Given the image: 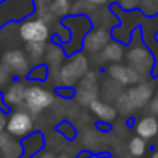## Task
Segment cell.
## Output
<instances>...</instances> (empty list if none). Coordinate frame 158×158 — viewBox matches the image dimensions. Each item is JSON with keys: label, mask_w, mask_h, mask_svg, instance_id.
<instances>
[{"label": "cell", "mask_w": 158, "mask_h": 158, "mask_svg": "<svg viewBox=\"0 0 158 158\" xmlns=\"http://www.w3.org/2000/svg\"><path fill=\"white\" fill-rule=\"evenodd\" d=\"M88 69H89L88 58L83 54L74 52L66 63H63L58 68H54V75L61 86L72 88L85 77Z\"/></svg>", "instance_id": "cell-1"}, {"label": "cell", "mask_w": 158, "mask_h": 158, "mask_svg": "<svg viewBox=\"0 0 158 158\" xmlns=\"http://www.w3.org/2000/svg\"><path fill=\"white\" fill-rule=\"evenodd\" d=\"M34 6V0H3L0 3V25L29 15Z\"/></svg>", "instance_id": "cell-2"}, {"label": "cell", "mask_w": 158, "mask_h": 158, "mask_svg": "<svg viewBox=\"0 0 158 158\" xmlns=\"http://www.w3.org/2000/svg\"><path fill=\"white\" fill-rule=\"evenodd\" d=\"M19 34L25 43H28V42H46L49 39V28L43 19L37 17V19L25 20L20 25Z\"/></svg>", "instance_id": "cell-3"}, {"label": "cell", "mask_w": 158, "mask_h": 158, "mask_svg": "<svg viewBox=\"0 0 158 158\" xmlns=\"http://www.w3.org/2000/svg\"><path fill=\"white\" fill-rule=\"evenodd\" d=\"M54 95L43 89L42 86H29L26 88V95H25V103L26 107L31 114H40L42 110H45L46 107L52 105Z\"/></svg>", "instance_id": "cell-4"}, {"label": "cell", "mask_w": 158, "mask_h": 158, "mask_svg": "<svg viewBox=\"0 0 158 158\" xmlns=\"http://www.w3.org/2000/svg\"><path fill=\"white\" fill-rule=\"evenodd\" d=\"M75 97H77V102L83 106H89L94 100L98 98V81H97L95 72L88 71L85 77L77 83Z\"/></svg>", "instance_id": "cell-5"}, {"label": "cell", "mask_w": 158, "mask_h": 158, "mask_svg": "<svg viewBox=\"0 0 158 158\" xmlns=\"http://www.w3.org/2000/svg\"><path fill=\"white\" fill-rule=\"evenodd\" d=\"M126 58H127L129 66L134 68L141 75H146V74H149L152 71L154 60H155V57H152V54L149 52V49H146L141 45L131 48L127 55H126Z\"/></svg>", "instance_id": "cell-6"}, {"label": "cell", "mask_w": 158, "mask_h": 158, "mask_svg": "<svg viewBox=\"0 0 158 158\" xmlns=\"http://www.w3.org/2000/svg\"><path fill=\"white\" fill-rule=\"evenodd\" d=\"M32 127H34L32 117L23 110L12 112L8 118V123H6L8 132L14 137H26L32 132Z\"/></svg>", "instance_id": "cell-7"}, {"label": "cell", "mask_w": 158, "mask_h": 158, "mask_svg": "<svg viewBox=\"0 0 158 158\" xmlns=\"http://www.w3.org/2000/svg\"><path fill=\"white\" fill-rule=\"evenodd\" d=\"M2 63L9 69V72L15 77H25L29 74L31 68H29V58H26V55L20 49H12L3 55Z\"/></svg>", "instance_id": "cell-8"}, {"label": "cell", "mask_w": 158, "mask_h": 158, "mask_svg": "<svg viewBox=\"0 0 158 158\" xmlns=\"http://www.w3.org/2000/svg\"><path fill=\"white\" fill-rule=\"evenodd\" d=\"M107 74L112 77L114 81L120 83V85H137L143 80V75L140 72H137L134 68L131 66H124V64H110L107 69Z\"/></svg>", "instance_id": "cell-9"}, {"label": "cell", "mask_w": 158, "mask_h": 158, "mask_svg": "<svg viewBox=\"0 0 158 158\" xmlns=\"http://www.w3.org/2000/svg\"><path fill=\"white\" fill-rule=\"evenodd\" d=\"M109 42H110L109 31L106 28H95L85 35L83 46L88 52H98V51H103V48Z\"/></svg>", "instance_id": "cell-10"}, {"label": "cell", "mask_w": 158, "mask_h": 158, "mask_svg": "<svg viewBox=\"0 0 158 158\" xmlns=\"http://www.w3.org/2000/svg\"><path fill=\"white\" fill-rule=\"evenodd\" d=\"M127 95H129L131 102L134 103L135 109H138V107H143L151 102V98L154 95V89L148 83H137L135 86H132L127 91Z\"/></svg>", "instance_id": "cell-11"}, {"label": "cell", "mask_w": 158, "mask_h": 158, "mask_svg": "<svg viewBox=\"0 0 158 158\" xmlns=\"http://www.w3.org/2000/svg\"><path fill=\"white\" fill-rule=\"evenodd\" d=\"M135 131H137V135H140L141 138L151 140L158 135V120L154 115H148L137 123Z\"/></svg>", "instance_id": "cell-12"}, {"label": "cell", "mask_w": 158, "mask_h": 158, "mask_svg": "<svg viewBox=\"0 0 158 158\" xmlns=\"http://www.w3.org/2000/svg\"><path fill=\"white\" fill-rule=\"evenodd\" d=\"M25 95H26V86L17 81L6 89V92L3 94V102L9 106H19L25 103Z\"/></svg>", "instance_id": "cell-13"}, {"label": "cell", "mask_w": 158, "mask_h": 158, "mask_svg": "<svg viewBox=\"0 0 158 158\" xmlns=\"http://www.w3.org/2000/svg\"><path fill=\"white\" fill-rule=\"evenodd\" d=\"M91 110H92V114H95L102 121H112L114 118H115V115H117V110H115V107L114 106H110L109 103H105V102H102V100H94L91 105Z\"/></svg>", "instance_id": "cell-14"}, {"label": "cell", "mask_w": 158, "mask_h": 158, "mask_svg": "<svg viewBox=\"0 0 158 158\" xmlns=\"http://www.w3.org/2000/svg\"><path fill=\"white\" fill-rule=\"evenodd\" d=\"M64 49L61 48V46H58V45H49V46H46V52H45V61H46V64L48 66H51V68H58V66H61L63 64V61H64Z\"/></svg>", "instance_id": "cell-15"}, {"label": "cell", "mask_w": 158, "mask_h": 158, "mask_svg": "<svg viewBox=\"0 0 158 158\" xmlns=\"http://www.w3.org/2000/svg\"><path fill=\"white\" fill-rule=\"evenodd\" d=\"M123 57V46L118 42H109L103 48V60L106 61H112V63H118L121 61Z\"/></svg>", "instance_id": "cell-16"}, {"label": "cell", "mask_w": 158, "mask_h": 158, "mask_svg": "<svg viewBox=\"0 0 158 158\" xmlns=\"http://www.w3.org/2000/svg\"><path fill=\"white\" fill-rule=\"evenodd\" d=\"M46 45L45 42H28L26 43V54L29 55V60L32 63H39L40 60H45Z\"/></svg>", "instance_id": "cell-17"}, {"label": "cell", "mask_w": 158, "mask_h": 158, "mask_svg": "<svg viewBox=\"0 0 158 158\" xmlns=\"http://www.w3.org/2000/svg\"><path fill=\"white\" fill-rule=\"evenodd\" d=\"M2 158H20L23 155V146L15 141V140H9L2 149Z\"/></svg>", "instance_id": "cell-18"}, {"label": "cell", "mask_w": 158, "mask_h": 158, "mask_svg": "<svg viewBox=\"0 0 158 158\" xmlns=\"http://www.w3.org/2000/svg\"><path fill=\"white\" fill-rule=\"evenodd\" d=\"M49 9L55 17H64L71 12L72 5L71 0H52L49 3Z\"/></svg>", "instance_id": "cell-19"}, {"label": "cell", "mask_w": 158, "mask_h": 158, "mask_svg": "<svg viewBox=\"0 0 158 158\" xmlns=\"http://www.w3.org/2000/svg\"><path fill=\"white\" fill-rule=\"evenodd\" d=\"M129 152H131L132 157H135V158L143 157L144 152H146V140L141 138L140 135L134 137L131 140V143H129Z\"/></svg>", "instance_id": "cell-20"}, {"label": "cell", "mask_w": 158, "mask_h": 158, "mask_svg": "<svg viewBox=\"0 0 158 158\" xmlns=\"http://www.w3.org/2000/svg\"><path fill=\"white\" fill-rule=\"evenodd\" d=\"M117 107H118V110H120L123 115H129V114H132V112L135 110V106L131 102L127 92H121V94L117 97Z\"/></svg>", "instance_id": "cell-21"}, {"label": "cell", "mask_w": 158, "mask_h": 158, "mask_svg": "<svg viewBox=\"0 0 158 158\" xmlns=\"http://www.w3.org/2000/svg\"><path fill=\"white\" fill-rule=\"evenodd\" d=\"M138 8L148 17H154L158 14V0H140Z\"/></svg>", "instance_id": "cell-22"}, {"label": "cell", "mask_w": 158, "mask_h": 158, "mask_svg": "<svg viewBox=\"0 0 158 158\" xmlns=\"http://www.w3.org/2000/svg\"><path fill=\"white\" fill-rule=\"evenodd\" d=\"M97 8H95V5H92V3H89V2H86V0H77L74 5H72V9H71V12H74V14H89V12H94Z\"/></svg>", "instance_id": "cell-23"}, {"label": "cell", "mask_w": 158, "mask_h": 158, "mask_svg": "<svg viewBox=\"0 0 158 158\" xmlns=\"http://www.w3.org/2000/svg\"><path fill=\"white\" fill-rule=\"evenodd\" d=\"M35 138H37V134L35 135H29L26 138L25 144H23V149H28V155H35V152L39 149H42V146H43V140H40L39 143H34Z\"/></svg>", "instance_id": "cell-24"}, {"label": "cell", "mask_w": 158, "mask_h": 158, "mask_svg": "<svg viewBox=\"0 0 158 158\" xmlns=\"http://www.w3.org/2000/svg\"><path fill=\"white\" fill-rule=\"evenodd\" d=\"M31 78H34V80H45L46 78V75H48V69H46V66H42V64H39V66H35L32 71H29V74H28Z\"/></svg>", "instance_id": "cell-25"}, {"label": "cell", "mask_w": 158, "mask_h": 158, "mask_svg": "<svg viewBox=\"0 0 158 158\" xmlns=\"http://www.w3.org/2000/svg\"><path fill=\"white\" fill-rule=\"evenodd\" d=\"M11 75H12V74L9 72V69H8L3 63H0V86L8 85V81H9Z\"/></svg>", "instance_id": "cell-26"}, {"label": "cell", "mask_w": 158, "mask_h": 158, "mask_svg": "<svg viewBox=\"0 0 158 158\" xmlns=\"http://www.w3.org/2000/svg\"><path fill=\"white\" fill-rule=\"evenodd\" d=\"M138 3H140V0H118L120 8L124 11H132V9L138 8Z\"/></svg>", "instance_id": "cell-27"}, {"label": "cell", "mask_w": 158, "mask_h": 158, "mask_svg": "<svg viewBox=\"0 0 158 158\" xmlns=\"http://www.w3.org/2000/svg\"><path fill=\"white\" fill-rule=\"evenodd\" d=\"M9 140H11V134H9V132L6 134V132H3V131H2V132H0V149H2V148L9 141Z\"/></svg>", "instance_id": "cell-28"}, {"label": "cell", "mask_w": 158, "mask_h": 158, "mask_svg": "<svg viewBox=\"0 0 158 158\" xmlns=\"http://www.w3.org/2000/svg\"><path fill=\"white\" fill-rule=\"evenodd\" d=\"M149 109H151L152 114L158 115V92H157V95L152 98V102H151V105H149Z\"/></svg>", "instance_id": "cell-29"}, {"label": "cell", "mask_w": 158, "mask_h": 158, "mask_svg": "<svg viewBox=\"0 0 158 158\" xmlns=\"http://www.w3.org/2000/svg\"><path fill=\"white\" fill-rule=\"evenodd\" d=\"M6 123H8V117L5 115L3 110H0V132L6 127Z\"/></svg>", "instance_id": "cell-30"}, {"label": "cell", "mask_w": 158, "mask_h": 158, "mask_svg": "<svg viewBox=\"0 0 158 158\" xmlns=\"http://www.w3.org/2000/svg\"><path fill=\"white\" fill-rule=\"evenodd\" d=\"M86 2H89V3H92V5H95V6H103L106 3H109L110 0H86Z\"/></svg>", "instance_id": "cell-31"}, {"label": "cell", "mask_w": 158, "mask_h": 158, "mask_svg": "<svg viewBox=\"0 0 158 158\" xmlns=\"http://www.w3.org/2000/svg\"><path fill=\"white\" fill-rule=\"evenodd\" d=\"M35 158H54V155L49 154V152H43V154H40V155H35Z\"/></svg>", "instance_id": "cell-32"}, {"label": "cell", "mask_w": 158, "mask_h": 158, "mask_svg": "<svg viewBox=\"0 0 158 158\" xmlns=\"http://www.w3.org/2000/svg\"><path fill=\"white\" fill-rule=\"evenodd\" d=\"M151 158H158V151H157V152H154V154H152V157H151Z\"/></svg>", "instance_id": "cell-33"}, {"label": "cell", "mask_w": 158, "mask_h": 158, "mask_svg": "<svg viewBox=\"0 0 158 158\" xmlns=\"http://www.w3.org/2000/svg\"><path fill=\"white\" fill-rule=\"evenodd\" d=\"M57 158H69V157H68V155H58Z\"/></svg>", "instance_id": "cell-34"}, {"label": "cell", "mask_w": 158, "mask_h": 158, "mask_svg": "<svg viewBox=\"0 0 158 158\" xmlns=\"http://www.w3.org/2000/svg\"><path fill=\"white\" fill-rule=\"evenodd\" d=\"M2 2H3V0H0V3H2Z\"/></svg>", "instance_id": "cell-35"}, {"label": "cell", "mask_w": 158, "mask_h": 158, "mask_svg": "<svg viewBox=\"0 0 158 158\" xmlns=\"http://www.w3.org/2000/svg\"><path fill=\"white\" fill-rule=\"evenodd\" d=\"M32 158H35V155H34V157H32Z\"/></svg>", "instance_id": "cell-36"}]
</instances>
